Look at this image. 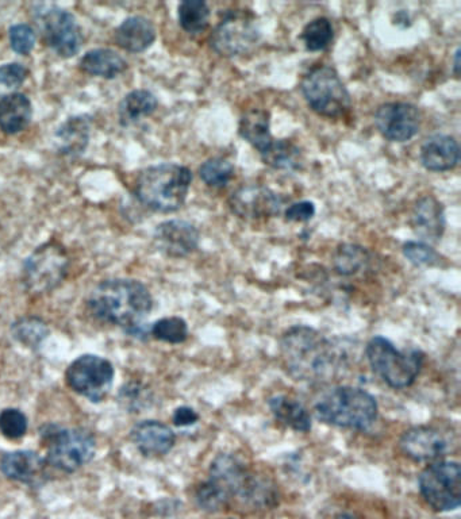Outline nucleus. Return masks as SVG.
I'll return each instance as SVG.
<instances>
[{"instance_id": "f8f14e48", "label": "nucleus", "mask_w": 461, "mask_h": 519, "mask_svg": "<svg viewBox=\"0 0 461 519\" xmlns=\"http://www.w3.org/2000/svg\"><path fill=\"white\" fill-rule=\"evenodd\" d=\"M424 501L437 513H449L461 505V468L457 461H436L418 478Z\"/></svg>"}, {"instance_id": "c756f323", "label": "nucleus", "mask_w": 461, "mask_h": 519, "mask_svg": "<svg viewBox=\"0 0 461 519\" xmlns=\"http://www.w3.org/2000/svg\"><path fill=\"white\" fill-rule=\"evenodd\" d=\"M370 263V253L363 246L343 244L334 253L333 264L337 274L353 276L359 274Z\"/></svg>"}, {"instance_id": "4468645a", "label": "nucleus", "mask_w": 461, "mask_h": 519, "mask_svg": "<svg viewBox=\"0 0 461 519\" xmlns=\"http://www.w3.org/2000/svg\"><path fill=\"white\" fill-rule=\"evenodd\" d=\"M282 206V198L271 188L261 186V184L242 186L229 198L232 213L248 222L274 218L280 214Z\"/></svg>"}, {"instance_id": "e433bc0d", "label": "nucleus", "mask_w": 461, "mask_h": 519, "mask_svg": "<svg viewBox=\"0 0 461 519\" xmlns=\"http://www.w3.org/2000/svg\"><path fill=\"white\" fill-rule=\"evenodd\" d=\"M28 417L18 409H5L0 413V433L9 440H19L28 433Z\"/></svg>"}, {"instance_id": "f704fd0d", "label": "nucleus", "mask_w": 461, "mask_h": 519, "mask_svg": "<svg viewBox=\"0 0 461 519\" xmlns=\"http://www.w3.org/2000/svg\"><path fill=\"white\" fill-rule=\"evenodd\" d=\"M152 336L156 340L167 342V344H183L188 338V325L183 318L167 317L161 318L152 325Z\"/></svg>"}, {"instance_id": "0eeeda50", "label": "nucleus", "mask_w": 461, "mask_h": 519, "mask_svg": "<svg viewBox=\"0 0 461 519\" xmlns=\"http://www.w3.org/2000/svg\"><path fill=\"white\" fill-rule=\"evenodd\" d=\"M366 356L374 374L394 390L413 386L425 361L424 353L418 349L398 351L393 342L382 336L371 338L367 344Z\"/></svg>"}, {"instance_id": "4c0bfd02", "label": "nucleus", "mask_w": 461, "mask_h": 519, "mask_svg": "<svg viewBox=\"0 0 461 519\" xmlns=\"http://www.w3.org/2000/svg\"><path fill=\"white\" fill-rule=\"evenodd\" d=\"M29 69L19 63L0 65V98L13 94L28 79Z\"/></svg>"}, {"instance_id": "20e7f679", "label": "nucleus", "mask_w": 461, "mask_h": 519, "mask_svg": "<svg viewBox=\"0 0 461 519\" xmlns=\"http://www.w3.org/2000/svg\"><path fill=\"white\" fill-rule=\"evenodd\" d=\"M191 183L192 172L184 165H151L138 173L134 195L138 202L156 213H175L186 203Z\"/></svg>"}, {"instance_id": "6ab92c4d", "label": "nucleus", "mask_w": 461, "mask_h": 519, "mask_svg": "<svg viewBox=\"0 0 461 519\" xmlns=\"http://www.w3.org/2000/svg\"><path fill=\"white\" fill-rule=\"evenodd\" d=\"M130 440L142 456L161 457L175 447L176 436L174 430L163 422L147 419L133 426Z\"/></svg>"}, {"instance_id": "9b49d317", "label": "nucleus", "mask_w": 461, "mask_h": 519, "mask_svg": "<svg viewBox=\"0 0 461 519\" xmlns=\"http://www.w3.org/2000/svg\"><path fill=\"white\" fill-rule=\"evenodd\" d=\"M260 30L255 15L247 10H230L224 14L210 36L214 52L224 57L249 55L260 44Z\"/></svg>"}, {"instance_id": "7ed1b4c3", "label": "nucleus", "mask_w": 461, "mask_h": 519, "mask_svg": "<svg viewBox=\"0 0 461 519\" xmlns=\"http://www.w3.org/2000/svg\"><path fill=\"white\" fill-rule=\"evenodd\" d=\"M280 357L288 374L299 382H326L341 365V353L333 342L318 330L303 325L283 333Z\"/></svg>"}, {"instance_id": "c85d7f7f", "label": "nucleus", "mask_w": 461, "mask_h": 519, "mask_svg": "<svg viewBox=\"0 0 461 519\" xmlns=\"http://www.w3.org/2000/svg\"><path fill=\"white\" fill-rule=\"evenodd\" d=\"M260 156L265 164L278 171H298L303 165L301 149L290 140H274Z\"/></svg>"}, {"instance_id": "b1692460", "label": "nucleus", "mask_w": 461, "mask_h": 519, "mask_svg": "<svg viewBox=\"0 0 461 519\" xmlns=\"http://www.w3.org/2000/svg\"><path fill=\"white\" fill-rule=\"evenodd\" d=\"M238 133L252 145L260 155L272 145L275 138L271 134V115L267 110L252 109L242 114Z\"/></svg>"}, {"instance_id": "cd10ccee", "label": "nucleus", "mask_w": 461, "mask_h": 519, "mask_svg": "<svg viewBox=\"0 0 461 519\" xmlns=\"http://www.w3.org/2000/svg\"><path fill=\"white\" fill-rule=\"evenodd\" d=\"M159 101L151 91L134 90L119 103V122L128 126L149 117L157 110Z\"/></svg>"}, {"instance_id": "2eb2a0df", "label": "nucleus", "mask_w": 461, "mask_h": 519, "mask_svg": "<svg viewBox=\"0 0 461 519\" xmlns=\"http://www.w3.org/2000/svg\"><path fill=\"white\" fill-rule=\"evenodd\" d=\"M375 125L379 133L388 141H410L420 132V110L411 103H386L376 110Z\"/></svg>"}, {"instance_id": "423d86ee", "label": "nucleus", "mask_w": 461, "mask_h": 519, "mask_svg": "<svg viewBox=\"0 0 461 519\" xmlns=\"http://www.w3.org/2000/svg\"><path fill=\"white\" fill-rule=\"evenodd\" d=\"M40 437L46 449V463L64 474H74L95 457L96 440L86 428L48 424L40 429Z\"/></svg>"}, {"instance_id": "ddd939ff", "label": "nucleus", "mask_w": 461, "mask_h": 519, "mask_svg": "<svg viewBox=\"0 0 461 519\" xmlns=\"http://www.w3.org/2000/svg\"><path fill=\"white\" fill-rule=\"evenodd\" d=\"M114 378L113 364L96 355L78 357L65 372L68 387L92 403H101L109 397Z\"/></svg>"}, {"instance_id": "dca6fc26", "label": "nucleus", "mask_w": 461, "mask_h": 519, "mask_svg": "<svg viewBox=\"0 0 461 519\" xmlns=\"http://www.w3.org/2000/svg\"><path fill=\"white\" fill-rule=\"evenodd\" d=\"M399 448L416 463H430L447 455L448 440L433 426H414L402 434Z\"/></svg>"}, {"instance_id": "aec40b11", "label": "nucleus", "mask_w": 461, "mask_h": 519, "mask_svg": "<svg viewBox=\"0 0 461 519\" xmlns=\"http://www.w3.org/2000/svg\"><path fill=\"white\" fill-rule=\"evenodd\" d=\"M411 228L422 242H439L447 228L445 211L439 199L425 195L418 199L411 213Z\"/></svg>"}, {"instance_id": "a211bd4d", "label": "nucleus", "mask_w": 461, "mask_h": 519, "mask_svg": "<svg viewBox=\"0 0 461 519\" xmlns=\"http://www.w3.org/2000/svg\"><path fill=\"white\" fill-rule=\"evenodd\" d=\"M0 471L13 482L37 487L48 480V463L33 451L6 453L0 460Z\"/></svg>"}, {"instance_id": "c9c22d12", "label": "nucleus", "mask_w": 461, "mask_h": 519, "mask_svg": "<svg viewBox=\"0 0 461 519\" xmlns=\"http://www.w3.org/2000/svg\"><path fill=\"white\" fill-rule=\"evenodd\" d=\"M403 256L416 267H436L440 265L441 256L432 246L422 241H407L402 246Z\"/></svg>"}, {"instance_id": "79ce46f5", "label": "nucleus", "mask_w": 461, "mask_h": 519, "mask_svg": "<svg viewBox=\"0 0 461 519\" xmlns=\"http://www.w3.org/2000/svg\"><path fill=\"white\" fill-rule=\"evenodd\" d=\"M198 421L199 414L188 406L178 407V409L174 411V415H172V422H174V425L178 426V428H188V426L197 424Z\"/></svg>"}, {"instance_id": "bb28decb", "label": "nucleus", "mask_w": 461, "mask_h": 519, "mask_svg": "<svg viewBox=\"0 0 461 519\" xmlns=\"http://www.w3.org/2000/svg\"><path fill=\"white\" fill-rule=\"evenodd\" d=\"M271 413L282 424L295 430V432L307 433L311 430V417L306 407L297 399L287 395H276L268 402Z\"/></svg>"}, {"instance_id": "39448f33", "label": "nucleus", "mask_w": 461, "mask_h": 519, "mask_svg": "<svg viewBox=\"0 0 461 519\" xmlns=\"http://www.w3.org/2000/svg\"><path fill=\"white\" fill-rule=\"evenodd\" d=\"M378 413L379 406L374 395L363 388L351 386L334 387L315 403V417L336 428L370 429Z\"/></svg>"}, {"instance_id": "a19ab883", "label": "nucleus", "mask_w": 461, "mask_h": 519, "mask_svg": "<svg viewBox=\"0 0 461 519\" xmlns=\"http://www.w3.org/2000/svg\"><path fill=\"white\" fill-rule=\"evenodd\" d=\"M315 205L313 202L302 201L293 203L286 210V219L290 222H309L315 215Z\"/></svg>"}, {"instance_id": "393cba45", "label": "nucleus", "mask_w": 461, "mask_h": 519, "mask_svg": "<svg viewBox=\"0 0 461 519\" xmlns=\"http://www.w3.org/2000/svg\"><path fill=\"white\" fill-rule=\"evenodd\" d=\"M91 121L87 117H71L57 129L56 146L64 156H80L90 142Z\"/></svg>"}, {"instance_id": "4be33fe9", "label": "nucleus", "mask_w": 461, "mask_h": 519, "mask_svg": "<svg viewBox=\"0 0 461 519\" xmlns=\"http://www.w3.org/2000/svg\"><path fill=\"white\" fill-rule=\"evenodd\" d=\"M114 40L115 44L126 52H145L156 40L155 25L148 18L140 17V15L126 18L115 29Z\"/></svg>"}, {"instance_id": "7c9ffc66", "label": "nucleus", "mask_w": 461, "mask_h": 519, "mask_svg": "<svg viewBox=\"0 0 461 519\" xmlns=\"http://www.w3.org/2000/svg\"><path fill=\"white\" fill-rule=\"evenodd\" d=\"M178 17L184 32L197 36L209 28L210 9L202 0H186L179 5Z\"/></svg>"}, {"instance_id": "ea45409f", "label": "nucleus", "mask_w": 461, "mask_h": 519, "mask_svg": "<svg viewBox=\"0 0 461 519\" xmlns=\"http://www.w3.org/2000/svg\"><path fill=\"white\" fill-rule=\"evenodd\" d=\"M118 398L126 410L137 413L149 401V391L140 383H128L119 391Z\"/></svg>"}, {"instance_id": "a878e982", "label": "nucleus", "mask_w": 461, "mask_h": 519, "mask_svg": "<svg viewBox=\"0 0 461 519\" xmlns=\"http://www.w3.org/2000/svg\"><path fill=\"white\" fill-rule=\"evenodd\" d=\"M80 69L95 78L115 79L128 69L124 57L113 49L98 48L88 51L80 60Z\"/></svg>"}, {"instance_id": "58836bf2", "label": "nucleus", "mask_w": 461, "mask_h": 519, "mask_svg": "<svg viewBox=\"0 0 461 519\" xmlns=\"http://www.w3.org/2000/svg\"><path fill=\"white\" fill-rule=\"evenodd\" d=\"M11 49L18 55L28 56L36 45V33L28 23H17L9 30Z\"/></svg>"}, {"instance_id": "37998d69", "label": "nucleus", "mask_w": 461, "mask_h": 519, "mask_svg": "<svg viewBox=\"0 0 461 519\" xmlns=\"http://www.w3.org/2000/svg\"><path fill=\"white\" fill-rule=\"evenodd\" d=\"M460 49L457 48L455 52V65H453V72H455L456 78L460 75Z\"/></svg>"}, {"instance_id": "473e14b6", "label": "nucleus", "mask_w": 461, "mask_h": 519, "mask_svg": "<svg viewBox=\"0 0 461 519\" xmlns=\"http://www.w3.org/2000/svg\"><path fill=\"white\" fill-rule=\"evenodd\" d=\"M334 30L328 18H315L302 30V41L307 51L320 52L328 48L333 41Z\"/></svg>"}, {"instance_id": "f257e3e1", "label": "nucleus", "mask_w": 461, "mask_h": 519, "mask_svg": "<svg viewBox=\"0 0 461 519\" xmlns=\"http://www.w3.org/2000/svg\"><path fill=\"white\" fill-rule=\"evenodd\" d=\"M276 488L270 479L256 474L244 461L230 453H221L211 461L209 479L195 492L199 509L220 513L230 506L265 509L274 505Z\"/></svg>"}, {"instance_id": "f03ea898", "label": "nucleus", "mask_w": 461, "mask_h": 519, "mask_svg": "<svg viewBox=\"0 0 461 519\" xmlns=\"http://www.w3.org/2000/svg\"><path fill=\"white\" fill-rule=\"evenodd\" d=\"M88 310L99 321L119 326L129 336L145 338L144 322L153 309V298L147 286L133 279H110L91 291Z\"/></svg>"}, {"instance_id": "72a5a7b5", "label": "nucleus", "mask_w": 461, "mask_h": 519, "mask_svg": "<svg viewBox=\"0 0 461 519\" xmlns=\"http://www.w3.org/2000/svg\"><path fill=\"white\" fill-rule=\"evenodd\" d=\"M234 165L222 157H213L206 160L199 168V176L202 182L210 188H224L234 178Z\"/></svg>"}, {"instance_id": "6e6552de", "label": "nucleus", "mask_w": 461, "mask_h": 519, "mask_svg": "<svg viewBox=\"0 0 461 519\" xmlns=\"http://www.w3.org/2000/svg\"><path fill=\"white\" fill-rule=\"evenodd\" d=\"M303 98L310 109L325 118H343L352 109L351 94L336 69L318 65L303 76Z\"/></svg>"}, {"instance_id": "2f4dec72", "label": "nucleus", "mask_w": 461, "mask_h": 519, "mask_svg": "<svg viewBox=\"0 0 461 519\" xmlns=\"http://www.w3.org/2000/svg\"><path fill=\"white\" fill-rule=\"evenodd\" d=\"M49 333L48 325L38 317H22L11 324V336L29 349H37Z\"/></svg>"}, {"instance_id": "5701e85b", "label": "nucleus", "mask_w": 461, "mask_h": 519, "mask_svg": "<svg viewBox=\"0 0 461 519\" xmlns=\"http://www.w3.org/2000/svg\"><path fill=\"white\" fill-rule=\"evenodd\" d=\"M32 117V102L25 94L13 92L0 98V130L3 133L14 136L23 132L30 125Z\"/></svg>"}, {"instance_id": "412c9836", "label": "nucleus", "mask_w": 461, "mask_h": 519, "mask_svg": "<svg viewBox=\"0 0 461 519\" xmlns=\"http://www.w3.org/2000/svg\"><path fill=\"white\" fill-rule=\"evenodd\" d=\"M460 161V146L456 138L436 134L429 137L421 148V163L428 171L447 172Z\"/></svg>"}, {"instance_id": "9d476101", "label": "nucleus", "mask_w": 461, "mask_h": 519, "mask_svg": "<svg viewBox=\"0 0 461 519\" xmlns=\"http://www.w3.org/2000/svg\"><path fill=\"white\" fill-rule=\"evenodd\" d=\"M33 17L42 40L57 56L71 59L78 55L83 45V33L74 15L53 3H37Z\"/></svg>"}, {"instance_id": "f3484780", "label": "nucleus", "mask_w": 461, "mask_h": 519, "mask_svg": "<svg viewBox=\"0 0 461 519\" xmlns=\"http://www.w3.org/2000/svg\"><path fill=\"white\" fill-rule=\"evenodd\" d=\"M153 240L165 256L182 259L197 251L201 233L191 222L171 219L157 226Z\"/></svg>"}, {"instance_id": "1a4fd4ad", "label": "nucleus", "mask_w": 461, "mask_h": 519, "mask_svg": "<svg viewBox=\"0 0 461 519\" xmlns=\"http://www.w3.org/2000/svg\"><path fill=\"white\" fill-rule=\"evenodd\" d=\"M68 269L67 249L59 241L51 240L34 249L23 263V284L30 294H48L64 282Z\"/></svg>"}]
</instances>
